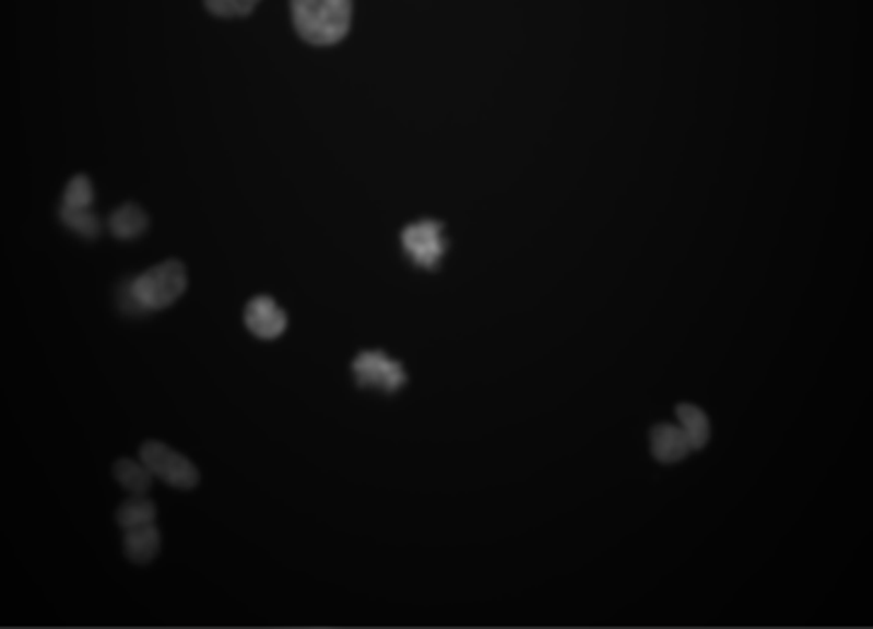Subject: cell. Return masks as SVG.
Returning <instances> with one entry per match:
<instances>
[{"label": "cell", "mask_w": 873, "mask_h": 629, "mask_svg": "<svg viewBox=\"0 0 873 629\" xmlns=\"http://www.w3.org/2000/svg\"><path fill=\"white\" fill-rule=\"evenodd\" d=\"M651 441V453L661 463H676L681 459L688 456L693 449L688 435L683 432V427L676 425H657L649 435Z\"/></svg>", "instance_id": "cell-7"}, {"label": "cell", "mask_w": 873, "mask_h": 629, "mask_svg": "<svg viewBox=\"0 0 873 629\" xmlns=\"http://www.w3.org/2000/svg\"><path fill=\"white\" fill-rule=\"evenodd\" d=\"M401 244L415 265L433 271L447 253L445 225L437 219H417L401 232Z\"/></svg>", "instance_id": "cell-5"}, {"label": "cell", "mask_w": 873, "mask_h": 629, "mask_svg": "<svg viewBox=\"0 0 873 629\" xmlns=\"http://www.w3.org/2000/svg\"><path fill=\"white\" fill-rule=\"evenodd\" d=\"M114 477L123 489L133 495H143L153 485V471L143 461L138 463L131 459H119L114 463Z\"/></svg>", "instance_id": "cell-11"}, {"label": "cell", "mask_w": 873, "mask_h": 629, "mask_svg": "<svg viewBox=\"0 0 873 629\" xmlns=\"http://www.w3.org/2000/svg\"><path fill=\"white\" fill-rule=\"evenodd\" d=\"M297 34L314 46L345 39L353 22V0H290Z\"/></svg>", "instance_id": "cell-2"}, {"label": "cell", "mask_w": 873, "mask_h": 629, "mask_svg": "<svg viewBox=\"0 0 873 629\" xmlns=\"http://www.w3.org/2000/svg\"><path fill=\"white\" fill-rule=\"evenodd\" d=\"M148 225V213L138 203H123L109 217V229L116 239H138L145 235Z\"/></svg>", "instance_id": "cell-9"}, {"label": "cell", "mask_w": 873, "mask_h": 629, "mask_svg": "<svg viewBox=\"0 0 873 629\" xmlns=\"http://www.w3.org/2000/svg\"><path fill=\"white\" fill-rule=\"evenodd\" d=\"M58 215H61V223L68 229H73L75 235L85 237V239L99 237L102 223H99L97 213H92V207H68V205H61V213H58Z\"/></svg>", "instance_id": "cell-13"}, {"label": "cell", "mask_w": 873, "mask_h": 629, "mask_svg": "<svg viewBox=\"0 0 873 629\" xmlns=\"http://www.w3.org/2000/svg\"><path fill=\"white\" fill-rule=\"evenodd\" d=\"M203 3L217 17H244L259 5V0H203Z\"/></svg>", "instance_id": "cell-15"}, {"label": "cell", "mask_w": 873, "mask_h": 629, "mask_svg": "<svg viewBox=\"0 0 873 629\" xmlns=\"http://www.w3.org/2000/svg\"><path fill=\"white\" fill-rule=\"evenodd\" d=\"M92 201H95V189H92L90 177H87V174H75V177L68 181V186H66L61 205H68V207H92Z\"/></svg>", "instance_id": "cell-14"}, {"label": "cell", "mask_w": 873, "mask_h": 629, "mask_svg": "<svg viewBox=\"0 0 873 629\" xmlns=\"http://www.w3.org/2000/svg\"><path fill=\"white\" fill-rule=\"evenodd\" d=\"M141 461L153 471V475L160 477V480H165L167 485L177 489H193L198 483H201V473H198L196 465L186 456H181L179 451L162 444L157 439L143 441Z\"/></svg>", "instance_id": "cell-3"}, {"label": "cell", "mask_w": 873, "mask_h": 629, "mask_svg": "<svg viewBox=\"0 0 873 629\" xmlns=\"http://www.w3.org/2000/svg\"><path fill=\"white\" fill-rule=\"evenodd\" d=\"M160 545H162V535L157 526L155 523H148V526L126 531L123 553L135 565H150L157 557Z\"/></svg>", "instance_id": "cell-8"}, {"label": "cell", "mask_w": 873, "mask_h": 629, "mask_svg": "<svg viewBox=\"0 0 873 629\" xmlns=\"http://www.w3.org/2000/svg\"><path fill=\"white\" fill-rule=\"evenodd\" d=\"M186 287H189V273L186 265L177 259L162 261L150 271L126 280L119 289V307L126 313H145L172 307Z\"/></svg>", "instance_id": "cell-1"}, {"label": "cell", "mask_w": 873, "mask_h": 629, "mask_svg": "<svg viewBox=\"0 0 873 629\" xmlns=\"http://www.w3.org/2000/svg\"><path fill=\"white\" fill-rule=\"evenodd\" d=\"M676 415L681 419L683 432L688 435V439H691L693 449L695 451L703 449L709 441V435H712V427H709V417L705 415L703 407H697L693 403H681L676 407Z\"/></svg>", "instance_id": "cell-10"}, {"label": "cell", "mask_w": 873, "mask_h": 629, "mask_svg": "<svg viewBox=\"0 0 873 629\" xmlns=\"http://www.w3.org/2000/svg\"><path fill=\"white\" fill-rule=\"evenodd\" d=\"M353 377L357 387L363 389H381L387 393H396L405 387L409 375L401 363H396L381 349H363L353 359Z\"/></svg>", "instance_id": "cell-4"}, {"label": "cell", "mask_w": 873, "mask_h": 629, "mask_svg": "<svg viewBox=\"0 0 873 629\" xmlns=\"http://www.w3.org/2000/svg\"><path fill=\"white\" fill-rule=\"evenodd\" d=\"M244 323L261 341H275L287 329V313L273 297L259 295L244 309Z\"/></svg>", "instance_id": "cell-6"}, {"label": "cell", "mask_w": 873, "mask_h": 629, "mask_svg": "<svg viewBox=\"0 0 873 629\" xmlns=\"http://www.w3.org/2000/svg\"><path fill=\"white\" fill-rule=\"evenodd\" d=\"M155 517H157V507L150 502V499H143V497L128 499V502H123L119 507V511H116V521H119V526L123 531L155 523Z\"/></svg>", "instance_id": "cell-12"}]
</instances>
